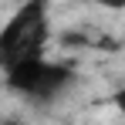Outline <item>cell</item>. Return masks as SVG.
<instances>
[{
    "mask_svg": "<svg viewBox=\"0 0 125 125\" xmlns=\"http://www.w3.org/2000/svg\"><path fill=\"white\" fill-rule=\"evenodd\" d=\"M47 41V0H24L0 31V68H14L31 58H44Z\"/></svg>",
    "mask_w": 125,
    "mask_h": 125,
    "instance_id": "1",
    "label": "cell"
},
{
    "mask_svg": "<svg viewBox=\"0 0 125 125\" xmlns=\"http://www.w3.org/2000/svg\"><path fill=\"white\" fill-rule=\"evenodd\" d=\"M98 3H102V7H112V10H122L125 7V0H98Z\"/></svg>",
    "mask_w": 125,
    "mask_h": 125,
    "instance_id": "3",
    "label": "cell"
},
{
    "mask_svg": "<svg viewBox=\"0 0 125 125\" xmlns=\"http://www.w3.org/2000/svg\"><path fill=\"white\" fill-rule=\"evenodd\" d=\"M68 81H71V71L61 64L44 61V58H31V61L7 68V84L21 95H31V98H51Z\"/></svg>",
    "mask_w": 125,
    "mask_h": 125,
    "instance_id": "2",
    "label": "cell"
},
{
    "mask_svg": "<svg viewBox=\"0 0 125 125\" xmlns=\"http://www.w3.org/2000/svg\"><path fill=\"white\" fill-rule=\"evenodd\" d=\"M17 3H24V0H17Z\"/></svg>",
    "mask_w": 125,
    "mask_h": 125,
    "instance_id": "4",
    "label": "cell"
}]
</instances>
